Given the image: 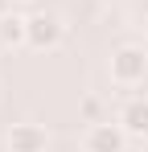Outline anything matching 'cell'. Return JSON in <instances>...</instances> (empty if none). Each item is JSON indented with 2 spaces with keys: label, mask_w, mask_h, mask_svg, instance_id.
I'll return each mask as SVG.
<instances>
[{
  "label": "cell",
  "mask_w": 148,
  "mask_h": 152,
  "mask_svg": "<svg viewBox=\"0 0 148 152\" xmlns=\"http://www.w3.org/2000/svg\"><path fill=\"white\" fill-rule=\"evenodd\" d=\"M107 74L115 86H140L148 74V50L144 45H119V50L111 53V62H107Z\"/></svg>",
  "instance_id": "6da1fadb"
},
{
  "label": "cell",
  "mask_w": 148,
  "mask_h": 152,
  "mask_svg": "<svg viewBox=\"0 0 148 152\" xmlns=\"http://www.w3.org/2000/svg\"><path fill=\"white\" fill-rule=\"evenodd\" d=\"M127 140H132V136L119 127V119H115V124H111V119H99V124H91L82 132V152H123Z\"/></svg>",
  "instance_id": "7a4b0ae2"
},
{
  "label": "cell",
  "mask_w": 148,
  "mask_h": 152,
  "mask_svg": "<svg viewBox=\"0 0 148 152\" xmlns=\"http://www.w3.org/2000/svg\"><path fill=\"white\" fill-rule=\"evenodd\" d=\"M62 37H66V25H62L53 12H33V17H29V41H25L29 50H37V53L58 50Z\"/></svg>",
  "instance_id": "3957f363"
},
{
  "label": "cell",
  "mask_w": 148,
  "mask_h": 152,
  "mask_svg": "<svg viewBox=\"0 0 148 152\" xmlns=\"http://www.w3.org/2000/svg\"><path fill=\"white\" fill-rule=\"evenodd\" d=\"M4 144H8V152H45L49 148V132L41 124H12Z\"/></svg>",
  "instance_id": "277c9868"
},
{
  "label": "cell",
  "mask_w": 148,
  "mask_h": 152,
  "mask_svg": "<svg viewBox=\"0 0 148 152\" xmlns=\"http://www.w3.org/2000/svg\"><path fill=\"white\" fill-rule=\"evenodd\" d=\"M119 127L132 136V140H148V95L127 99L119 107Z\"/></svg>",
  "instance_id": "5b68a950"
},
{
  "label": "cell",
  "mask_w": 148,
  "mask_h": 152,
  "mask_svg": "<svg viewBox=\"0 0 148 152\" xmlns=\"http://www.w3.org/2000/svg\"><path fill=\"white\" fill-rule=\"evenodd\" d=\"M25 41H29V17L4 12L0 17V50H21Z\"/></svg>",
  "instance_id": "8992f818"
},
{
  "label": "cell",
  "mask_w": 148,
  "mask_h": 152,
  "mask_svg": "<svg viewBox=\"0 0 148 152\" xmlns=\"http://www.w3.org/2000/svg\"><path fill=\"white\" fill-rule=\"evenodd\" d=\"M78 111H82V119H86V124H99V119H103V99H99V95H86Z\"/></svg>",
  "instance_id": "52a82bcc"
},
{
  "label": "cell",
  "mask_w": 148,
  "mask_h": 152,
  "mask_svg": "<svg viewBox=\"0 0 148 152\" xmlns=\"http://www.w3.org/2000/svg\"><path fill=\"white\" fill-rule=\"evenodd\" d=\"M4 12H8V0H0V17H4Z\"/></svg>",
  "instance_id": "ba28073f"
},
{
  "label": "cell",
  "mask_w": 148,
  "mask_h": 152,
  "mask_svg": "<svg viewBox=\"0 0 148 152\" xmlns=\"http://www.w3.org/2000/svg\"><path fill=\"white\" fill-rule=\"evenodd\" d=\"M140 152H148V140H140Z\"/></svg>",
  "instance_id": "9c48e42d"
}]
</instances>
